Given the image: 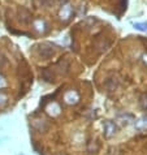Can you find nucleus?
Segmentation results:
<instances>
[{
  "label": "nucleus",
  "instance_id": "1",
  "mask_svg": "<svg viewBox=\"0 0 147 155\" xmlns=\"http://www.w3.org/2000/svg\"><path fill=\"white\" fill-rule=\"evenodd\" d=\"M39 55H41V58L44 60L51 59L52 56H55V48L50 45H42L39 48Z\"/></svg>",
  "mask_w": 147,
  "mask_h": 155
},
{
  "label": "nucleus",
  "instance_id": "2",
  "mask_svg": "<svg viewBox=\"0 0 147 155\" xmlns=\"http://www.w3.org/2000/svg\"><path fill=\"white\" fill-rule=\"evenodd\" d=\"M103 129H104V136L106 137H112L117 132V127L115 125L112 121H106L103 124Z\"/></svg>",
  "mask_w": 147,
  "mask_h": 155
},
{
  "label": "nucleus",
  "instance_id": "3",
  "mask_svg": "<svg viewBox=\"0 0 147 155\" xmlns=\"http://www.w3.org/2000/svg\"><path fill=\"white\" fill-rule=\"evenodd\" d=\"M73 13V9H72V7L69 5V4H65V5H63L61 8V11H60V17H61V20H69L70 18V16Z\"/></svg>",
  "mask_w": 147,
  "mask_h": 155
},
{
  "label": "nucleus",
  "instance_id": "4",
  "mask_svg": "<svg viewBox=\"0 0 147 155\" xmlns=\"http://www.w3.org/2000/svg\"><path fill=\"white\" fill-rule=\"evenodd\" d=\"M34 28H35L38 31H44V28H46V22L42 20H37L35 22H34Z\"/></svg>",
  "mask_w": 147,
  "mask_h": 155
},
{
  "label": "nucleus",
  "instance_id": "5",
  "mask_svg": "<svg viewBox=\"0 0 147 155\" xmlns=\"http://www.w3.org/2000/svg\"><path fill=\"white\" fill-rule=\"evenodd\" d=\"M134 28H136L137 30H139V31H146V30H147V24L137 22V24H134Z\"/></svg>",
  "mask_w": 147,
  "mask_h": 155
},
{
  "label": "nucleus",
  "instance_id": "6",
  "mask_svg": "<svg viewBox=\"0 0 147 155\" xmlns=\"http://www.w3.org/2000/svg\"><path fill=\"white\" fill-rule=\"evenodd\" d=\"M5 86V80H4V77L0 74V87H4Z\"/></svg>",
  "mask_w": 147,
  "mask_h": 155
}]
</instances>
